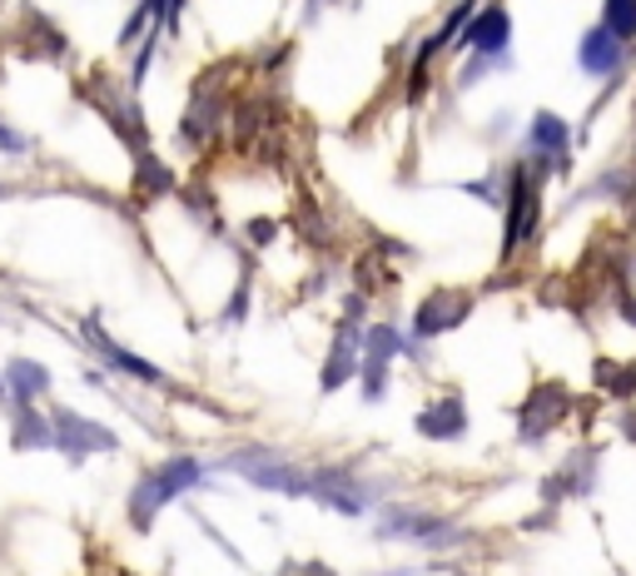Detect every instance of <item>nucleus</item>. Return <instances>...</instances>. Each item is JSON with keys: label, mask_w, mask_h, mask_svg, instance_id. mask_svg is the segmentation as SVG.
<instances>
[{"label": "nucleus", "mask_w": 636, "mask_h": 576, "mask_svg": "<svg viewBox=\"0 0 636 576\" xmlns=\"http://www.w3.org/2000/svg\"><path fill=\"white\" fill-rule=\"evenodd\" d=\"M602 30H607V36H617L622 46H627V40H636V0H607Z\"/></svg>", "instance_id": "obj_4"}, {"label": "nucleus", "mask_w": 636, "mask_h": 576, "mask_svg": "<svg viewBox=\"0 0 636 576\" xmlns=\"http://www.w3.org/2000/svg\"><path fill=\"white\" fill-rule=\"evenodd\" d=\"M443 413H423L418 418V428L428 433V437H458L463 433V413H453L458 403H438Z\"/></svg>", "instance_id": "obj_5"}, {"label": "nucleus", "mask_w": 636, "mask_h": 576, "mask_svg": "<svg viewBox=\"0 0 636 576\" xmlns=\"http://www.w3.org/2000/svg\"><path fill=\"white\" fill-rule=\"evenodd\" d=\"M622 60H627V50H622V40L607 36V30H592V36L582 40V66H587L592 75L622 70Z\"/></svg>", "instance_id": "obj_1"}, {"label": "nucleus", "mask_w": 636, "mask_h": 576, "mask_svg": "<svg viewBox=\"0 0 636 576\" xmlns=\"http://www.w3.org/2000/svg\"><path fill=\"white\" fill-rule=\"evenodd\" d=\"M468 314V298H428L423 304V314H418V334H443V328H453L458 318Z\"/></svg>", "instance_id": "obj_3"}, {"label": "nucleus", "mask_w": 636, "mask_h": 576, "mask_svg": "<svg viewBox=\"0 0 636 576\" xmlns=\"http://www.w3.org/2000/svg\"><path fill=\"white\" fill-rule=\"evenodd\" d=\"M537 145H547V149H562L567 145V125L553 120V115H537V135H533Z\"/></svg>", "instance_id": "obj_6"}, {"label": "nucleus", "mask_w": 636, "mask_h": 576, "mask_svg": "<svg viewBox=\"0 0 636 576\" xmlns=\"http://www.w3.org/2000/svg\"><path fill=\"white\" fill-rule=\"evenodd\" d=\"M507 10H483V16L473 20V30H468V50H483V56H497V50L507 46Z\"/></svg>", "instance_id": "obj_2"}]
</instances>
